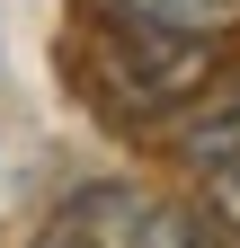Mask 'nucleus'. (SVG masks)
<instances>
[{
	"label": "nucleus",
	"mask_w": 240,
	"mask_h": 248,
	"mask_svg": "<svg viewBox=\"0 0 240 248\" xmlns=\"http://www.w3.org/2000/svg\"><path fill=\"white\" fill-rule=\"evenodd\" d=\"M71 222H80V248H223L214 213L142 195V186H89Z\"/></svg>",
	"instance_id": "nucleus-1"
},
{
	"label": "nucleus",
	"mask_w": 240,
	"mask_h": 248,
	"mask_svg": "<svg viewBox=\"0 0 240 248\" xmlns=\"http://www.w3.org/2000/svg\"><path fill=\"white\" fill-rule=\"evenodd\" d=\"M205 213L223 239H240V169H205Z\"/></svg>",
	"instance_id": "nucleus-4"
},
{
	"label": "nucleus",
	"mask_w": 240,
	"mask_h": 248,
	"mask_svg": "<svg viewBox=\"0 0 240 248\" xmlns=\"http://www.w3.org/2000/svg\"><path fill=\"white\" fill-rule=\"evenodd\" d=\"M187 160H196V169H240V98L214 107V115L187 133Z\"/></svg>",
	"instance_id": "nucleus-3"
},
{
	"label": "nucleus",
	"mask_w": 240,
	"mask_h": 248,
	"mask_svg": "<svg viewBox=\"0 0 240 248\" xmlns=\"http://www.w3.org/2000/svg\"><path fill=\"white\" fill-rule=\"evenodd\" d=\"M116 18L178 27V36H231V27H240V0H116Z\"/></svg>",
	"instance_id": "nucleus-2"
}]
</instances>
